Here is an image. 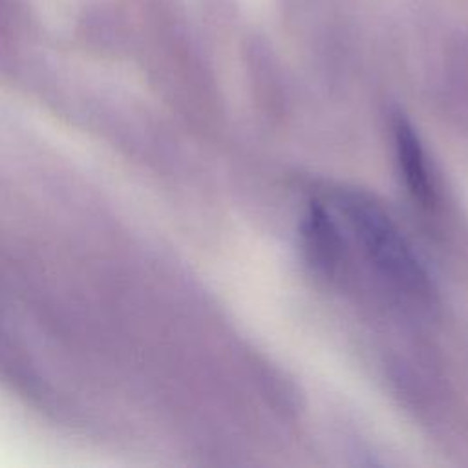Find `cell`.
I'll return each instance as SVG.
<instances>
[{
    "label": "cell",
    "mask_w": 468,
    "mask_h": 468,
    "mask_svg": "<svg viewBox=\"0 0 468 468\" xmlns=\"http://www.w3.org/2000/svg\"><path fill=\"white\" fill-rule=\"evenodd\" d=\"M336 203L377 272L399 292L428 298L430 276L386 210L360 192H340Z\"/></svg>",
    "instance_id": "obj_1"
},
{
    "label": "cell",
    "mask_w": 468,
    "mask_h": 468,
    "mask_svg": "<svg viewBox=\"0 0 468 468\" xmlns=\"http://www.w3.org/2000/svg\"><path fill=\"white\" fill-rule=\"evenodd\" d=\"M393 139L400 174L406 181L408 190L417 201L430 205L433 199V186L430 181L426 155L419 133L402 115H397L393 119Z\"/></svg>",
    "instance_id": "obj_2"
},
{
    "label": "cell",
    "mask_w": 468,
    "mask_h": 468,
    "mask_svg": "<svg viewBox=\"0 0 468 468\" xmlns=\"http://www.w3.org/2000/svg\"><path fill=\"white\" fill-rule=\"evenodd\" d=\"M302 230L311 263L325 274L335 272L342 258V238L338 227L320 203H311Z\"/></svg>",
    "instance_id": "obj_3"
}]
</instances>
